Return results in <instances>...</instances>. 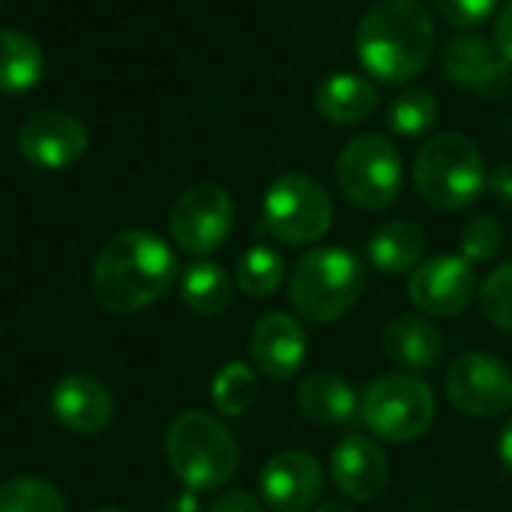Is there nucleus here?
<instances>
[{"mask_svg": "<svg viewBox=\"0 0 512 512\" xmlns=\"http://www.w3.org/2000/svg\"><path fill=\"white\" fill-rule=\"evenodd\" d=\"M285 282V261L273 246H252L237 261V288L252 300L273 297Z\"/></svg>", "mask_w": 512, "mask_h": 512, "instance_id": "nucleus-25", "label": "nucleus"}, {"mask_svg": "<svg viewBox=\"0 0 512 512\" xmlns=\"http://www.w3.org/2000/svg\"><path fill=\"white\" fill-rule=\"evenodd\" d=\"M258 489L273 512H309L324 492V468L312 453L285 450L267 459Z\"/></svg>", "mask_w": 512, "mask_h": 512, "instance_id": "nucleus-14", "label": "nucleus"}, {"mask_svg": "<svg viewBox=\"0 0 512 512\" xmlns=\"http://www.w3.org/2000/svg\"><path fill=\"white\" fill-rule=\"evenodd\" d=\"M381 93L366 75L336 72L315 90V111L336 126H357L378 111Z\"/></svg>", "mask_w": 512, "mask_h": 512, "instance_id": "nucleus-20", "label": "nucleus"}, {"mask_svg": "<svg viewBox=\"0 0 512 512\" xmlns=\"http://www.w3.org/2000/svg\"><path fill=\"white\" fill-rule=\"evenodd\" d=\"M87 150V126L69 111H36L18 129V153L45 171L78 162Z\"/></svg>", "mask_w": 512, "mask_h": 512, "instance_id": "nucleus-12", "label": "nucleus"}, {"mask_svg": "<svg viewBox=\"0 0 512 512\" xmlns=\"http://www.w3.org/2000/svg\"><path fill=\"white\" fill-rule=\"evenodd\" d=\"M297 408L309 423L348 426L360 414V396L351 381L336 372H312L297 387Z\"/></svg>", "mask_w": 512, "mask_h": 512, "instance_id": "nucleus-19", "label": "nucleus"}, {"mask_svg": "<svg viewBox=\"0 0 512 512\" xmlns=\"http://www.w3.org/2000/svg\"><path fill=\"white\" fill-rule=\"evenodd\" d=\"M336 183L360 210H387L402 192V156L384 135H357L336 156Z\"/></svg>", "mask_w": 512, "mask_h": 512, "instance_id": "nucleus-8", "label": "nucleus"}, {"mask_svg": "<svg viewBox=\"0 0 512 512\" xmlns=\"http://www.w3.org/2000/svg\"><path fill=\"white\" fill-rule=\"evenodd\" d=\"M474 264L462 255H435L414 267L408 297L429 318H456L477 300Z\"/></svg>", "mask_w": 512, "mask_h": 512, "instance_id": "nucleus-11", "label": "nucleus"}, {"mask_svg": "<svg viewBox=\"0 0 512 512\" xmlns=\"http://www.w3.org/2000/svg\"><path fill=\"white\" fill-rule=\"evenodd\" d=\"M162 512H204V510H201L198 495L186 489V492H180V495H171V498L165 501Z\"/></svg>", "mask_w": 512, "mask_h": 512, "instance_id": "nucleus-34", "label": "nucleus"}, {"mask_svg": "<svg viewBox=\"0 0 512 512\" xmlns=\"http://www.w3.org/2000/svg\"><path fill=\"white\" fill-rule=\"evenodd\" d=\"M252 366L270 381H291L306 363V333L288 312H267L249 336Z\"/></svg>", "mask_w": 512, "mask_h": 512, "instance_id": "nucleus-15", "label": "nucleus"}, {"mask_svg": "<svg viewBox=\"0 0 512 512\" xmlns=\"http://www.w3.org/2000/svg\"><path fill=\"white\" fill-rule=\"evenodd\" d=\"M330 477L348 501L369 504L390 486V459L375 441L348 435L330 456Z\"/></svg>", "mask_w": 512, "mask_h": 512, "instance_id": "nucleus-16", "label": "nucleus"}, {"mask_svg": "<svg viewBox=\"0 0 512 512\" xmlns=\"http://www.w3.org/2000/svg\"><path fill=\"white\" fill-rule=\"evenodd\" d=\"M444 72L450 81L483 99H504L512 90V63L480 33H465L447 42Z\"/></svg>", "mask_w": 512, "mask_h": 512, "instance_id": "nucleus-13", "label": "nucleus"}, {"mask_svg": "<svg viewBox=\"0 0 512 512\" xmlns=\"http://www.w3.org/2000/svg\"><path fill=\"white\" fill-rule=\"evenodd\" d=\"M312 512H357V510H351V507H345V504H321V507H315Z\"/></svg>", "mask_w": 512, "mask_h": 512, "instance_id": "nucleus-36", "label": "nucleus"}, {"mask_svg": "<svg viewBox=\"0 0 512 512\" xmlns=\"http://www.w3.org/2000/svg\"><path fill=\"white\" fill-rule=\"evenodd\" d=\"M93 512H126V510H120V507H102V510H93Z\"/></svg>", "mask_w": 512, "mask_h": 512, "instance_id": "nucleus-37", "label": "nucleus"}, {"mask_svg": "<svg viewBox=\"0 0 512 512\" xmlns=\"http://www.w3.org/2000/svg\"><path fill=\"white\" fill-rule=\"evenodd\" d=\"M477 303L492 327L512 336V261L495 267L483 279V285L477 288Z\"/></svg>", "mask_w": 512, "mask_h": 512, "instance_id": "nucleus-28", "label": "nucleus"}, {"mask_svg": "<svg viewBox=\"0 0 512 512\" xmlns=\"http://www.w3.org/2000/svg\"><path fill=\"white\" fill-rule=\"evenodd\" d=\"M333 198L315 177L288 171L264 195V228L285 246H312L333 225Z\"/></svg>", "mask_w": 512, "mask_h": 512, "instance_id": "nucleus-7", "label": "nucleus"}, {"mask_svg": "<svg viewBox=\"0 0 512 512\" xmlns=\"http://www.w3.org/2000/svg\"><path fill=\"white\" fill-rule=\"evenodd\" d=\"M486 162L474 138L462 132H441L429 138L414 156V186L420 198L444 213L471 207L486 192Z\"/></svg>", "mask_w": 512, "mask_h": 512, "instance_id": "nucleus-5", "label": "nucleus"}, {"mask_svg": "<svg viewBox=\"0 0 512 512\" xmlns=\"http://www.w3.org/2000/svg\"><path fill=\"white\" fill-rule=\"evenodd\" d=\"M0 512H66V501L42 477H15L0 486Z\"/></svg>", "mask_w": 512, "mask_h": 512, "instance_id": "nucleus-27", "label": "nucleus"}, {"mask_svg": "<svg viewBox=\"0 0 512 512\" xmlns=\"http://www.w3.org/2000/svg\"><path fill=\"white\" fill-rule=\"evenodd\" d=\"M459 249L462 258L471 264H486L492 258H498V252L504 249V225L495 216H474L459 237Z\"/></svg>", "mask_w": 512, "mask_h": 512, "instance_id": "nucleus-29", "label": "nucleus"}, {"mask_svg": "<svg viewBox=\"0 0 512 512\" xmlns=\"http://www.w3.org/2000/svg\"><path fill=\"white\" fill-rule=\"evenodd\" d=\"M234 228V201L219 183L189 186L168 213L174 243L189 255H210L225 246Z\"/></svg>", "mask_w": 512, "mask_h": 512, "instance_id": "nucleus-9", "label": "nucleus"}, {"mask_svg": "<svg viewBox=\"0 0 512 512\" xmlns=\"http://www.w3.org/2000/svg\"><path fill=\"white\" fill-rule=\"evenodd\" d=\"M210 399L213 408L228 417V420H240L252 411V405L258 402V375L249 363L231 360L225 363L213 384H210Z\"/></svg>", "mask_w": 512, "mask_h": 512, "instance_id": "nucleus-24", "label": "nucleus"}, {"mask_svg": "<svg viewBox=\"0 0 512 512\" xmlns=\"http://www.w3.org/2000/svg\"><path fill=\"white\" fill-rule=\"evenodd\" d=\"M165 459L174 477L195 495L222 489L240 465L234 435L207 411H183L165 432Z\"/></svg>", "mask_w": 512, "mask_h": 512, "instance_id": "nucleus-4", "label": "nucleus"}, {"mask_svg": "<svg viewBox=\"0 0 512 512\" xmlns=\"http://www.w3.org/2000/svg\"><path fill=\"white\" fill-rule=\"evenodd\" d=\"M447 399L465 417H501L512 408V369L501 357L468 351L447 369Z\"/></svg>", "mask_w": 512, "mask_h": 512, "instance_id": "nucleus-10", "label": "nucleus"}, {"mask_svg": "<svg viewBox=\"0 0 512 512\" xmlns=\"http://www.w3.org/2000/svg\"><path fill=\"white\" fill-rule=\"evenodd\" d=\"M423 249H426V237L408 219H393L381 225L366 243L369 264L384 276H399L414 270L423 258Z\"/></svg>", "mask_w": 512, "mask_h": 512, "instance_id": "nucleus-21", "label": "nucleus"}, {"mask_svg": "<svg viewBox=\"0 0 512 512\" xmlns=\"http://www.w3.org/2000/svg\"><path fill=\"white\" fill-rule=\"evenodd\" d=\"M486 189L489 195L501 204L512 210V162H501L489 171V180H486Z\"/></svg>", "mask_w": 512, "mask_h": 512, "instance_id": "nucleus-32", "label": "nucleus"}, {"mask_svg": "<svg viewBox=\"0 0 512 512\" xmlns=\"http://www.w3.org/2000/svg\"><path fill=\"white\" fill-rule=\"evenodd\" d=\"M456 512H474V510H456Z\"/></svg>", "mask_w": 512, "mask_h": 512, "instance_id": "nucleus-38", "label": "nucleus"}, {"mask_svg": "<svg viewBox=\"0 0 512 512\" xmlns=\"http://www.w3.org/2000/svg\"><path fill=\"white\" fill-rule=\"evenodd\" d=\"M177 279V258L171 246L144 228L114 234L96 255L90 291L105 312L132 315L153 306Z\"/></svg>", "mask_w": 512, "mask_h": 512, "instance_id": "nucleus-1", "label": "nucleus"}, {"mask_svg": "<svg viewBox=\"0 0 512 512\" xmlns=\"http://www.w3.org/2000/svg\"><path fill=\"white\" fill-rule=\"evenodd\" d=\"M51 411L66 432L96 435L114 420V393L96 375L72 372L54 384Z\"/></svg>", "mask_w": 512, "mask_h": 512, "instance_id": "nucleus-17", "label": "nucleus"}, {"mask_svg": "<svg viewBox=\"0 0 512 512\" xmlns=\"http://www.w3.org/2000/svg\"><path fill=\"white\" fill-rule=\"evenodd\" d=\"M501 0H432V9L453 27H480L486 24Z\"/></svg>", "mask_w": 512, "mask_h": 512, "instance_id": "nucleus-30", "label": "nucleus"}, {"mask_svg": "<svg viewBox=\"0 0 512 512\" xmlns=\"http://www.w3.org/2000/svg\"><path fill=\"white\" fill-rule=\"evenodd\" d=\"M180 297L195 315L216 318L231 306L234 282L216 261H195L180 276Z\"/></svg>", "mask_w": 512, "mask_h": 512, "instance_id": "nucleus-23", "label": "nucleus"}, {"mask_svg": "<svg viewBox=\"0 0 512 512\" xmlns=\"http://www.w3.org/2000/svg\"><path fill=\"white\" fill-rule=\"evenodd\" d=\"M45 57L39 42L24 30H0V93L21 96L39 84Z\"/></svg>", "mask_w": 512, "mask_h": 512, "instance_id": "nucleus-22", "label": "nucleus"}, {"mask_svg": "<svg viewBox=\"0 0 512 512\" xmlns=\"http://www.w3.org/2000/svg\"><path fill=\"white\" fill-rule=\"evenodd\" d=\"M366 291L363 261L342 246L309 249L288 276V300L309 324H336Z\"/></svg>", "mask_w": 512, "mask_h": 512, "instance_id": "nucleus-3", "label": "nucleus"}, {"mask_svg": "<svg viewBox=\"0 0 512 512\" xmlns=\"http://www.w3.org/2000/svg\"><path fill=\"white\" fill-rule=\"evenodd\" d=\"M207 512H267L264 504L258 498H252L249 492H240V489H231V492H222L216 495V501L210 504Z\"/></svg>", "mask_w": 512, "mask_h": 512, "instance_id": "nucleus-31", "label": "nucleus"}, {"mask_svg": "<svg viewBox=\"0 0 512 512\" xmlns=\"http://www.w3.org/2000/svg\"><path fill=\"white\" fill-rule=\"evenodd\" d=\"M492 42L498 45V51L512 63V0L501 9V15L495 21V39Z\"/></svg>", "mask_w": 512, "mask_h": 512, "instance_id": "nucleus-33", "label": "nucleus"}, {"mask_svg": "<svg viewBox=\"0 0 512 512\" xmlns=\"http://www.w3.org/2000/svg\"><path fill=\"white\" fill-rule=\"evenodd\" d=\"M438 114L441 105L429 90H402L387 108V126L402 138H414L426 135L438 123Z\"/></svg>", "mask_w": 512, "mask_h": 512, "instance_id": "nucleus-26", "label": "nucleus"}, {"mask_svg": "<svg viewBox=\"0 0 512 512\" xmlns=\"http://www.w3.org/2000/svg\"><path fill=\"white\" fill-rule=\"evenodd\" d=\"M435 393L411 372H393L369 384L360 399V417L366 429L387 444H411L423 438L435 423Z\"/></svg>", "mask_w": 512, "mask_h": 512, "instance_id": "nucleus-6", "label": "nucleus"}, {"mask_svg": "<svg viewBox=\"0 0 512 512\" xmlns=\"http://www.w3.org/2000/svg\"><path fill=\"white\" fill-rule=\"evenodd\" d=\"M498 456H501V465L512 474V420H507V426L498 438Z\"/></svg>", "mask_w": 512, "mask_h": 512, "instance_id": "nucleus-35", "label": "nucleus"}, {"mask_svg": "<svg viewBox=\"0 0 512 512\" xmlns=\"http://www.w3.org/2000/svg\"><path fill=\"white\" fill-rule=\"evenodd\" d=\"M435 54V21L420 0H378L357 27V57L384 84H408Z\"/></svg>", "mask_w": 512, "mask_h": 512, "instance_id": "nucleus-2", "label": "nucleus"}, {"mask_svg": "<svg viewBox=\"0 0 512 512\" xmlns=\"http://www.w3.org/2000/svg\"><path fill=\"white\" fill-rule=\"evenodd\" d=\"M381 345H384L387 360L411 375L432 372L444 357L441 330L420 315H396L384 327Z\"/></svg>", "mask_w": 512, "mask_h": 512, "instance_id": "nucleus-18", "label": "nucleus"}]
</instances>
